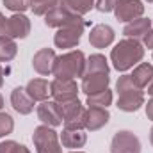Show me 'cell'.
Returning a JSON list of instances; mask_svg holds the SVG:
<instances>
[{
	"instance_id": "1",
	"label": "cell",
	"mask_w": 153,
	"mask_h": 153,
	"mask_svg": "<svg viewBox=\"0 0 153 153\" xmlns=\"http://www.w3.org/2000/svg\"><path fill=\"white\" fill-rule=\"evenodd\" d=\"M144 57V46L137 39H121L114 48L111 50V62L114 70L125 73L132 68H135Z\"/></svg>"
},
{
	"instance_id": "2",
	"label": "cell",
	"mask_w": 153,
	"mask_h": 153,
	"mask_svg": "<svg viewBox=\"0 0 153 153\" xmlns=\"http://www.w3.org/2000/svg\"><path fill=\"white\" fill-rule=\"evenodd\" d=\"M117 102L116 107L123 112H135L144 105V93L137 87L130 75H121L116 82Z\"/></svg>"
},
{
	"instance_id": "3",
	"label": "cell",
	"mask_w": 153,
	"mask_h": 153,
	"mask_svg": "<svg viewBox=\"0 0 153 153\" xmlns=\"http://www.w3.org/2000/svg\"><path fill=\"white\" fill-rule=\"evenodd\" d=\"M85 61L87 57L84 55L82 50H71L62 55H57L52 75L55 78H64V80H75L78 76L82 78L85 71Z\"/></svg>"
},
{
	"instance_id": "4",
	"label": "cell",
	"mask_w": 153,
	"mask_h": 153,
	"mask_svg": "<svg viewBox=\"0 0 153 153\" xmlns=\"http://www.w3.org/2000/svg\"><path fill=\"white\" fill-rule=\"evenodd\" d=\"M84 29H85V23L82 20V16L73 14L62 27L57 29L55 36H53V45L57 48H75L76 45L80 43L82 34H84Z\"/></svg>"
},
{
	"instance_id": "5",
	"label": "cell",
	"mask_w": 153,
	"mask_h": 153,
	"mask_svg": "<svg viewBox=\"0 0 153 153\" xmlns=\"http://www.w3.org/2000/svg\"><path fill=\"white\" fill-rule=\"evenodd\" d=\"M32 143H34L36 153H62L59 134L52 126H46V125L36 126L32 134Z\"/></svg>"
},
{
	"instance_id": "6",
	"label": "cell",
	"mask_w": 153,
	"mask_h": 153,
	"mask_svg": "<svg viewBox=\"0 0 153 153\" xmlns=\"http://www.w3.org/2000/svg\"><path fill=\"white\" fill-rule=\"evenodd\" d=\"M62 112V125L68 130H84L85 128V107L76 100L59 103Z\"/></svg>"
},
{
	"instance_id": "7",
	"label": "cell",
	"mask_w": 153,
	"mask_h": 153,
	"mask_svg": "<svg viewBox=\"0 0 153 153\" xmlns=\"http://www.w3.org/2000/svg\"><path fill=\"white\" fill-rule=\"evenodd\" d=\"M141 139L130 130H117L111 141V153H141Z\"/></svg>"
},
{
	"instance_id": "8",
	"label": "cell",
	"mask_w": 153,
	"mask_h": 153,
	"mask_svg": "<svg viewBox=\"0 0 153 153\" xmlns=\"http://www.w3.org/2000/svg\"><path fill=\"white\" fill-rule=\"evenodd\" d=\"M50 96L57 103L71 102L78 96V85L75 80H64V78H53L50 82Z\"/></svg>"
},
{
	"instance_id": "9",
	"label": "cell",
	"mask_w": 153,
	"mask_h": 153,
	"mask_svg": "<svg viewBox=\"0 0 153 153\" xmlns=\"http://www.w3.org/2000/svg\"><path fill=\"white\" fill-rule=\"evenodd\" d=\"M144 14V4L141 0H117L114 7L116 20L123 23H130Z\"/></svg>"
},
{
	"instance_id": "10",
	"label": "cell",
	"mask_w": 153,
	"mask_h": 153,
	"mask_svg": "<svg viewBox=\"0 0 153 153\" xmlns=\"http://www.w3.org/2000/svg\"><path fill=\"white\" fill-rule=\"evenodd\" d=\"M36 112H38V119L43 125H46V126L55 128V126H61V125H62L61 105H59L57 102H53V100H45V102H41L38 105V109H36Z\"/></svg>"
},
{
	"instance_id": "11",
	"label": "cell",
	"mask_w": 153,
	"mask_h": 153,
	"mask_svg": "<svg viewBox=\"0 0 153 153\" xmlns=\"http://www.w3.org/2000/svg\"><path fill=\"white\" fill-rule=\"evenodd\" d=\"M30 34V20L23 13H14L7 18L5 23V36L13 39H25Z\"/></svg>"
},
{
	"instance_id": "12",
	"label": "cell",
	"mask_w": 153,
	"mask_h": 153,
	"mask_svg": "<svg viewBox=\"0 0 153 153\" xmlns=\"http://www.w3.org/2000/svg\"><path fill=\"white\" fill-rule=\"evenodd\" d=\"M55 59H57V55H55L53 48H39L34 53V57H32V68H34L36 73H39L43 76H48L53 71Z\"/></svg>"
},
{
	"instance_id": "13",
	"label": "cell",
	"mask_w": 153,
	"mask_h": 153,
	"mask_svg": "<svg viewBox=\"0 0 153 153\" xmlns=\"http://www.w3.org/2000/svg\"><path fill=\"white\" fill-rule=\"evenodd\" d=\"M114 38H116L114 29L111 25H107V23H98L89 32V43L94 48H107V46H111L114 43Z\"/></svg>"
},
{
	"instance_id": "14",
	"label": "cell",
	"mask_w": 153,
	"mask_h": 153,
	"mask_svg": "<svg viewBox=\"0 0 153 153\" xmlns=\"http://www.w3.org/2000/svg\"><path fill=\"white\" fill-rule=\"evenodd\" d=\"M109 82H111L109 73H89V75L82 76L80 89L89 96V94H96L100 91H105L109 87Z\"/></svg>"
},
{
	"instance_id": "15",
	"label": "cell",
	"mask_w": 153,
	"mask_h": 153,
	"mask_svg": "<svg viewBox=\"0 0 153 153\" xmlns=\"http://www.w3.org/2000/svg\"><path fill=\"white\" fill-rule=\"evenodd\" d=\"M34 100L29 96V93L25 91V87H14L11 91V105L13 109L22 116H29L34 111Z\"/></svg>"
},
{
	"instance_id": "16",
	"label": "cell",
	"mask_w": 153,
	"mask_h": 153,
	"mask_svg": "<svg viewBox=\"0 0 153 153\" xmlns=\"http://www.w3.org/2000/svg\"><path fill=\"white\" fill-rule=\"evenodd\" d=\"M73 14H75V13H71L70 7L61 0L53 9H50V11L45 14V25H46V27H52V29H59V27H62Z\"/></svg>"
},
{
	"instance_id": "17",
	"label": "cell",
	"mask_w": 153,
	"mask_h": 153,
	"mask_svg": "<svg viewBox=\"0 0 153 153\" xmlns=\"http://www.w3.org/2000/svg\"><path fill=\"white\" fill-rule=\"evenodd\" d=\"M111 119V112L102 107H87L85 109V130L96 132L103 128Z\"/></svg>"
},
{
	"instance_id": "18",
	"label": "cell",
	"mask_w": 153,
	"mask_h": 153,
	"mask_svg": "<svg viewBox=\"0 0 153 153\" xmlns=\"http://www.w3.org/2000/svg\"><path fill=\"white\" fill-rule=\"evenodd\" d=\"M152 27H153L152 20L141 16V18H137V20L126 23L125 29H123V34H125L126 38H130V39H137V41H141V39L148 34V30H150Z\"/></svg>"
},
{
	"instance_id": "19",
	"label": "cell",
	"mask_w": 153,
	"mask_h": 153,
	"mask_svg": "<svg viewBox=\"0 0 153 153\" xmlns=\"http://www.w3.org/2000/svg\"><path fill=\"white\" fill-rule=\"evenodd\" d=\"M25 91L34 102H45L50 96V82L45 78H32L27 82Z\"/></svg>"
},
{
	"instance_id": "20",
	"label": "cell",
	"mask_w": 153,
	"mask_h": 153,
	"mask_svg": "<svg viewBox=\"0 0 153 153\" xmlns=\"http://www.w3.org/2000/svg\"><path fill=\"white\" fill-rule=\"evenodd\" d=\"M61 144L64 148H70V150H78V148H84L85 143H87V134L84 130H68L64 128L62 134H61Z\"/></svg>"
},
{
	"instance_id": "21",
	"label": "cell",
	"mask_w": 153,
	"mask_h": 153,
	"mask_svg": "<svg viewBox=\"0 0 153 153\" xmlns=\"http://www.w3.org/2000/svg\"><path fill=\"white\" fill-rule=\"evenodd\" d=\"M130 76H132V80H134V84L137 87L144 89V87H148L152 84V80H153V66L150 62H139L134 68V71H132Z\"/></svg>"
},
{
	"instance_id": "22",
	"label": "cell",
	"mask_w": 153,
	"mask_h": 153,
	"mask_svg": "<svg viewBox=\"0 0 153 153\" xmlns=\"http://www.w3.org/2000/svg\"><path fill=\"white\" fill-rule=\"evenodd\" d=\"M109 71H111V66H109V61H107L105 55L93 53V55L87 57L84 75H89V73H109Z\"/></svg>"
},
{
	"instance_id": "23",
	"label": "cell",
	"mask_w": 153,
	"mask_h": 153,
	"mask_svg": "<svg viewBox=\"0 0 153 153\" xmlns=\"http://www.w3.org/2000/svg\"><path fill=\"white\" fill-rule=\"evenodd\" d=\"M18 53L16 39L9 36H0V62H11Z\"/></svg>"
},
{
	"instance_id": "24",
	"label": "cell",
	"mask_w": 153,
	"mask_h": 153,
	"mask_svg": "<svg viewBox=\"0 0 153 153\" xmlns=\"http://www.w3.org/2000/svg\"><path fill=\"white\" fill-rule=\"evenodd\" d=\"M85 103H87V107H102V109H107L112 103V91L107 87L105 91H100L96 94H89Z\"/></svg>"
},
{
	"instance_id": "25",
	"label": "cell",
	"mask_w": 153,
	"mask_h": 153,
	"mask_svg": "<svg viewBox=\"0 0 153 153\" xmlns=\"http://www.w3.org/2000/svg\"><path fill=\"white\" fill-rule=\"evenodd\" d=\"M71 13H75L78 16H84L87 13H91V9H94V2L96 0H62Z\"/></svg>"
},
{
	"instance_id": "26",
	"label": "cell",
	"mask_w": 153,
	"mask_h": 153,
	"mask_svg": "<svg viewBox=\"0 0 153 153\" xmlns=\"http://www.w3.org/2000/svg\"><path fill=\"white\" fill-rule=\"evenodd\" d=\"M61 0H30V11L36 16H45L50 9H53Z\"/></svg>"
},
{
	"instance_id": "27",
	"label": "cell",
	"mask_w": 153,
	"mask_h": 153,
	"mask_svg": "<svg viewBox=\"0 0 153 153\" xmlns=\"http://www.w3.org/2000/svg\"><path fill=\"white\" fill-rule=\"evenodd\" d=\"M0 153H30L27 146L16 143V141H2L0 143Z\"/></svg>"
},
{
	"instance_id": "28",
	"label": "cell",
	"mask_w": 153,
	"mask_h": 153,
	"mask_svg": "<svg viewBox=\"0 0 153 153\" xmlns=\"http://www.w3.org/2000/svg\"><path fill=\"white\" fill-rule=\"evenodd\" d=\"M14 130V119L13 116L7 114V112H0V139L13 134Z\"/></svg>"
},
{
	"instance_id": "29",
	"label": "cell",
	"mask_w": 153,
	"mask_h": 153,
	"mask_svg": "<svg viewBox=\"0 0 153 153\" xmlns=\"http://www.w3.org/2000/svg\"><path fill=\"white\" fill-rule=\"evenodd\" d=\"M4 5L13 13H23L30 9V0H4Z\"/></svg>"
},
{
	"instance_id": "30",
	"label": "cell",
	"mask_w": 153,
	"mask_h": 153,
	"mask_svg": "<svg viewBox=\"0 0 153 153\" xmlns=\"http://www.w3.org/2000/svg\"><path fill=\"white\" fill-rule=\"evenodd\" d=\"M116 4H117V0H96L94 2V7L100 13H111V11H114Z\"/></svg>"
},
{
	"instance_id": "31",
	"label": "cell",
	"mask_w": 153,
	"mask_h": 153,
	"mask_svg": "<svg viewBox=\"0 0 153 153\" xmlns=\"http://www.w3.org/2000/svg\"><path fill=\"white\" fill-rule=\"evenodd\" d=\"M143 43H144V45H143L144 48H148V50H153V27L150 29V30H148V34L143 38Z\"/></svg>"
},
{
	"instance_id": "32",
	"label": "cell",
	"mask_w": 153,
	"mask_h": 153,
	"mask_svg": "<svg viewBox=\"0 0 153 153\" xmlns=\"http://www.w3.org/2000/svg\"><path fill=\"white\" fill-rule=\"evenodd\" d=\"M144 107H146V117L153 121V98L148 100V103H144Z\"/></svg>"
},
{
	"instance_id": "33",
	"label": "cell",
	"mask_w": 153,
	"mask_h": 153,
	"mask_svg": "<svg viewBox=\"0 0 153 153\" xmlns=\"http://www.w3.org/2000/svg\"><path fill=\"white\" fill-rule=\"evenodd\" d=\"M5 23H7V18L0 13V36H5Z\"/></svg>"
},
{
	"instance_id": "34",
	"label": "cell",
	"mask_w": 153,
	"mask_h": 153,
	"mask_svg": "<svg viewBox=\"0 0 153 153\" xmlns=\"http://www.w3.org/2000/svg\"><path fill=\"white\" fill-rule=\"evenodd\" d=\"M4 85V68L0 66V87Z\"/></svg>"
},
{
	"instance_id": "35",
	"label": "cell",
	"mask_w": 153,
	"mask_h": 153,
	"mask_svg": "<svg viewBox=\"0 0 153 153\" xmlns=\"http://www.w3.org/2000/svg\"><path fill=\"white\" fill-rule=\"evenodd\" d=\"M148 94H150V96L153 98V80H152V84L148 85Z\"/></svg>"
},
{
	"instance_id": "36",
	"label": "cell",
	"mask_w": 153,
	"mask_h": 153,
	"mask_svg": "<svg viewBox=\"0 0 153 153\" xmlns=\"http://www.w3.org/2000/svg\"><path fill=\"white\" fill-rule=\"evenodd\" d=\"M150 143H152V146H153V126H152V130H150Z\"/></svg>"
},
{
	"instance_id": "37",
	"label": "cell",
	"mask_w": 153,
	"mask_h": 153,
	"mask_svg": "<svg viewBox=\"0 0 153 153\" xmlns=\"http://www.w3.org/2000/svg\"><path fill=\"white\" fill-rule=\"evenodd\" d=\"M2 107H4V96L0 94V111H2Z\"/></svg>"
},
{
	"instance_id": "38",
	"label": "cell",
	"mask_w": 153,
	"mask_h": 153,
	"mask_svg": "<svg viewBox=\"0 0 153 153\" xmlns=\"http://www.w3.org/2000/svg\"><path fill=\"white\" fill-rule=\"evenodd\" d=\"M68 153H85V152H80V150H71V152H68Z\"/></svg>"
},
{
	"instance_id": "39",
	"label": "cell",
	"mask_w": 153,
	"mask_h": 153,
	"mask_svg": "<svg viewBox=\"0 0 153 153\" xmlns=\"http://www.w3.org/2000/svg\"><path fill=\"white\" fill-rule=\"evenodd\" d=\"M146 2H148V4H153V0H146Z\"/></svg>"
},
{
	"instance_id": "40",
	"label": "cell",
	"mask_w": 153,
	"mask_h": 153,
	"mask_svg": "<svg viewBox=\"0 0 153 153\" xmlns=\"http://www.w3.org/2000/svg\"><path fill=\"white\" fill-rule=\"evenodd\" d=\"M152 22H153V20H152Z\"/></svg>"
}]
</instances>
